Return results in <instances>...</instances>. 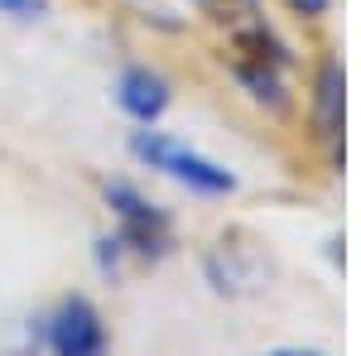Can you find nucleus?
<instances>
[{
    "instance_id": "f03ea898",
    "label": "nucleus",
    "mask_w": 361,
    "mask_h": 356,
    "mask_svg": "<svg viewBox=\"0 0 361 356\" xmlns=\"http://www.w3.org/2000/svg\"><path fill=\"white\" fill-rule=\"evenodd\" d=\"M102 202H106V212L116 221V241L126 246L130 265H159L173 250V221L145 188L126 183V178H106Z\"/></svg>"
},
{
    "instance_id": "423d86ee",
    "label": "nucleus",
    "mask_w": 361,
    "mask_h": 356,
    "mask_svg": "<svg viewBox=\"0 0 361 356\" xmlns=\"http://www.w3.org/2000/svg\"><path fill=\"white\" fill-rule=\"evenodd\" d=\"M202 274H207V284H212L217 294H250V289L265 284V265H260V260L246 265V260H241V246H226V241L217 250H207Z\"/></svg>"
},
{
    "instance_id": "f257e3e1",
    "label": "nucleus",
    "mask_w": 361,
    "mask_h": 356,
    "mask_svg": "<svg viewBox=\"0 0 361 356\" xmlns=\"http://www.w3.org/2000/svg\"><path fill=\"white\" fill-rule=\"evenodd\" d=\"M126 149H130V159H135L140 168H154V173L173 178L178 188L197 192V197H231V192H236V173H231L226 164H217V159L188 149L183 140L164 135V130H154V125L130 130Z\"/></svg>"
},
{
    "instance_id": "20e7f679",
    "label": "nucleus",
    "mask_w": 361,
    "mask_h": 356,
    "mask_svg": "<svg viewBox=\"0 0 361 356\" xmlns=\"http://www.w3.org/2000/svg\"><path fill=\"white\" fill-rule=\"evenodd\" d=\"M116 106L126 111L135 125H159L164 111L173 106V87H169V78L159 68L130 63V68H121V78H116Z\"/></svg>"
},
{
    "instance_id": "6e6552de",
    "label": "nucleus",
    "mask_w": 361,
    "mask_h": 356,
    "mask_svg": "<svg viewBox=\"0 0 361 356\" xmlns=\"http://www.w3.org/2000/svg\"><path fill=\"white\" fill-rule=\"evenodd\" d=\"M49 0H0V20L10 25H44L49 20Z\"/></svg>"
},
{
    "instance_id": "39448f33",
    "label": "nucleus",
    "mask_w": 361,
    "mask_h": 356,
    "mask_svg": "<svg viewBox=\"0 0 361 356\" xmlns=\"http://www.w3.org/2000/svg\"><path fill=\"white\" fill-rule=\"evenodd\" d=\"M342 116H347V78H342V63L328 58L313 78V125L333 145L337 164H342Z\"/></svg>"
},
{
    "instance_id": "7ed1b4c3",
    "label": "nucleus",
    "mask_w": 361,
    "mask_h": 356,
    "mask_svg": "<svg viewBox=\"0 0 361 356\" xmlns=\"http://www.w3.org/2000/svg\"><path fill=\"white\" fill-rule=\"evenodd\" d=\"M29 356H111V328L87 294H63L29 318Z\"/></svg>"
},
{
    "instance_id": "9d476101",
    "label": "nucleus",
    "mask_w": 361,
    "mask_h": 356,
    "mask_svg": "<svg viewBox=\"0 0 361 356\" xmlns=\"http://www.w3.org/2000/svg\"><path fill=\"white\" fill-rule=\"evenodd\" d=\"M270 356H323V352H308V347H275Z\"/></svg>"
},
{
    "instance_id": "0eeeda50",
    "label": "nucleus",
    "mask_w": 361,
    "mask_h": 356,
    "mask_svg": "<svg viewBox=\"0 0 361 356\" xmlns=\"http://www.w3.org/2000/svg\"><path fill=\"white\" fill-rule=\"evenodd\" d=\"M97 270H102V279H111V284H121L126 279V265H130V255H126V246L116 241V231L111 236H97Z\"/></svg>"
},
{
    "instance_id": "1a4fd4ad",
    "label": "nucleus",
    "mask_w": 361,
    "mask_h": 356,
    "mask_svg": "<svg viewBox=\"0 0 361 356\" xmlns=\"http://www.w3.org/2000/svg\"><path fill=\"white\" fill-rule=\"evenodd\" d=\"M294 15H304V20H318V15H328L333 10V0H284Z\"/></svg>"
}]
</instances>
